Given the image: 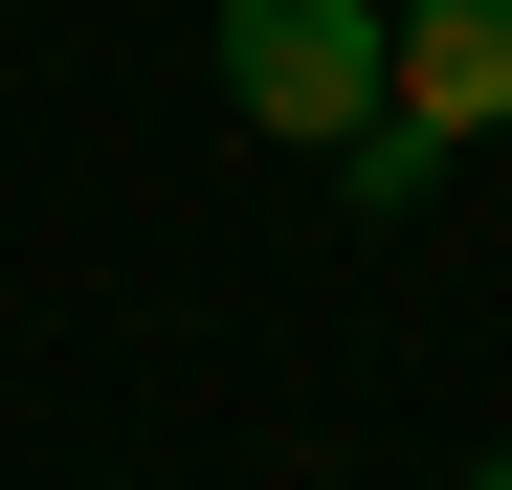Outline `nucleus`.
<instances>
[{"mask_svg": "<svg viewBox=\"0 0 512 490\" xmlns=\"http://www.w3.org/2000/svg\"><path fill=\"white\" fill-rule=\"evenodd\" d=\"M468 490H512V446H490V468H468Z\"/></svg>", "mask_w": 512, "mask_h": 490, "instance_id": "4", "label": "nucleus"}, {"mask_svg": "<svg viewBox=\"0 0 512 490\" xmlns=\"http://www.w3.org/2000/svg\"><path fill=\"white\" fill-rule=\"evenodd\" d=\"M379 90H401V23L379 0H223V112L245 134H379Z\"/></svg>", "mask_w": 512, "mask_h": 490, "instance_id": "1", "label": "nucleus"}, {"mask_svg": "<svg viewBox=\"0 0 512 490\" xmlns=\"http://www.w3.org/2000/svg\"><path fill=\"white\" fill-rule=\"evenodd\" d=\"M379 112H423V134H512V0H401V90Z\"/></svg>", "mask_w": 512, "mask_h": 490, "instance_id": "2", "label": "nucleus"}, {"mask_svg": "<svg viewBox=\"0 0 512 490\" xmlns=\"http://www.w3.org/2000/svg\"><path fill=\"white\" fill-rule=\"evenodd\" d=\"M334 179H357V223H423V179H446V134L379 112V134H334Z\"/></svg>", "mask_w": 512, "mask_h": 490, "instance_id": "3", "label": "nucleus"}]
</instances>
